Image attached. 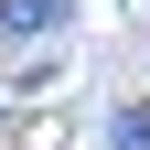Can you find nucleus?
I'll return each mask as SVG.
<instances>
[{"instance_id": "obj_1", "label": "nucleus", "mask_w": 150, "mask_h": 150, "mask_svg": "<svg viewBox=\"0 0 150 150\" xmlns=\"http://www.w3.org/2000/svg\"><path fill=\"white\" fill-rule=\"evenodd\" d=\"M75 0H0V32H54Z\"/></svg>"}, {"instance_id": "obj_2", "label": "nucleus", "mask_w": 150, "mask_h": 150, "mask_svg": "<svg viewBox=\"0 0 150 150\" xmlns=\"http://www.w3.org/2000/svg\"><path fill=\"white\" fill-rule=\"evenodd\" d=\"M118 150H150V107H118V129H107Z\"/></svg>"}]
</instances>
